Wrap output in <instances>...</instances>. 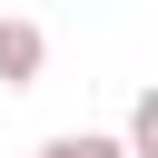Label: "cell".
<instances>
[{
  "mask_svg": "<svg viewBox=\"0 0 158 158\" xmlns=\"http://www.w3.org/2000/svg\"><path fill=\"white\" fill-rule=\"evenodd\" d=\"M40 69H49V30L20 20V10H0V89H30Z\"/></svg>",
  "mask_w": 158,
  "mask_h": 158,
  "instance_id": "1",
  "label": "cell"
},
{
  "mask_svg": "<svg viewBox=\"0 0 158 158\" xmlns=\"http://www.w3.org/2000/svg\"><path fill=\"white\" fill-rule=\"evenodd\" d=\"M128 158H158V89H138V109H128Z\"/></svg>",
  "mask_w": 158,
  "mask_h": 158,
  "instance_id": "3",
  "label": "cell"
},
{
  "mask_svg": "<svg viewBox=\"0 0 158 158\" xmlns=\"http://www.w3.org/2000/svg\"><path fill=\"white\" fill-rule=\"evenodd\" d=\"M40 158H128V138H99V128H59V138H40Z\"/></svg>",
  "mask_w": 158,
  "mask_h": 158,
  "instance_id": "2",
  "label": "cell"
}]
</instances>
